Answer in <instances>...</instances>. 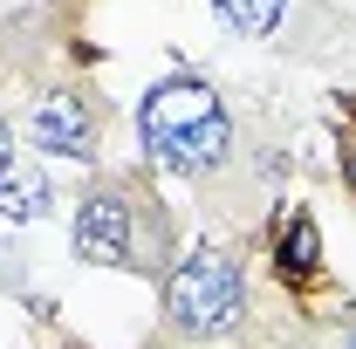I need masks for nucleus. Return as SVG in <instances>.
Returning a JSON list of instances; mask_svg holds the SVG:
<instances>
[{
  "mask_svg": "<svg viewBox=\"0 0 356 349\" xmlns=\"http://www.w3.org/2000/svg\"><path fill=\"white\" fill-rule=\"evenodd\" d=\"M165 315H172L185 336H226V329H240V315H247L240 261L220 254V247H199V254L165 281Z\"/></svg>",
  "mask_w": 356,
  "mask_h": 349,
  "instance_id": "f03ea898",
  "label": "nucleus"
},
{
  "mask_svg": "<svg viewBox=\"0 0 356 349\" xmlns=\"http://www.w3.org/2000/svg\"><path fill=\"white\" fill-rule=\"evenodd\" d=\"M315 261H322V233L309 213H295L281 233V274H315Z\"/></svg>",
  "mask_w": 356,
  "mask_h": 349,
  "instance_id": "0eeeda50",
  "label": "nucleus"
},
{
  "mask_svg": "<svg viewBox=\"0 0 356 349\" xmlns=\"http://www.w3.org/2000/svg\"><path fill=\"white\" fill-rule=\"evenodd\" d=\"M55 199H48V178L35 165H0V219H14V226H28V219H42Z\"/></svg>",
  "mask_w": 356,
  "mask_h": 349,
  "instance_id": "39448f33",
  "label": "nucleus"
},
{
  "mask_svg": "<svg viewBox=\"0 0 356 349\" xmlns=\"http://www.w3.org/2000/svg\"><path fill=\"white\" fill-rule=\"evenodd\" d=\"M343 172H350V185H356V151H350V158H343Z\"/></svg>",
  "mask_w": 356,
  "mask_h": 349,
  "instance_id": "1a4fd4ad",
  "label": "nucleus"
},
{
  "mask_svg": "<svg viewBox=\"0 0 356 349\" xmlns=\"http://www.w3.org/2000/svg\"><path fill=\"white\" fill-rule=\"evenodd\" d=\"M144 144H151V158L178 178H199L213 172L226 151H233V124H226L220 96L199 83V76H172V83H158L144 96Z\"/></svg>",
  "mask_w": 356,
  "mask_h": 349,
  "instance_id": "f257e3e1",
  "label": "nucleus"
},
{
  "mask_svg": "<svg viewBox=\"0 0 356 349\" xmlns=\"http://www.w3.org/2000/svg\"><path fill=\"white\" fill-rule=\"evenodd\" d=\"M137 206L124 185H103L89 192L83 213H76V254L89 267H151L144 261V233H137Z\"/></svg>",
  "mask_w": 356,
  "mask_h": 349,
  "instance_id": "7ed1b4c3",
  "label": "nucleus"
},
{
  "mask_svg": "<svg viewBox=\"0 0 356 349\" xmlns=\"http://www.w3.org/2000/svg\"><path fill=\"white\" fill-rule=\"evenodd\" d=\"M7 158H14V137H7V124H0V165H7Z\"/></svg>",
  "mask_w": 356,
  "mask_h": 349,
  "instance_id": "6e6552de",
  "label": "nucleus"
},
{
  "mask_svg": "<svg viewBox=\"0 0 356 349\" xmlns=\"http://www.w3.org/2000/svg\"><path fill=\"white\" fill-rule=\"evenodd\" d=\"M35 144L55 151V158H96V117H89L83 96H69V89H55L35 103Z\"/></svg>",
  "mask_w": 356,
  "mask_h": 349,
  "instance_id": "20e7f679",
  "label": "nucleus"
},
{
  "mask_svg": "<svg viewBox=\"0 0 356 349\" xmlns=\"http://www.w3.org/2000/svg\"><path fill=\"white\" fill-rule=\"evenodd\" d=\"M343 349H356V329H350V343H343Z\"/></svg>",
  "mask_w": 356,
  "mask_h": 349,
  "instance_id": "9d476101",
  "label": "nucleus"
},
{
  "mask_svg": "<svg viewBox=\"0 0 356 349\" xmlns=\"http://www.w3.org/2000/svg\"><path fill=\"white\" fill-rule=\"evenodd\" d=\"M281 7H288V0H213V14H220L226 28H233V35H254V42H261V35H274Z\"/></svg>",
  "mask_w": 356,
  "mask_h": 349,
  "instance_id": "423d86ee",
  "label": "nucleus"
}]
</instances>
